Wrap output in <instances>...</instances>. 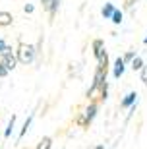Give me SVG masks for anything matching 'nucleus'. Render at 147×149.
I'll list each match as a JSON object with an SVG mask.
<instances>
[{
    "label": "nucleus",
    "instance_id": "6ab92c4d",
    "mask_svg": "<svg viewBox=\"0 0 147 149\" xmlns=\"http://www.w3.org/2000/svg\"><path fill=\"white\" fill-rule=\"evenodd\" d=\"M8 74H10V70H8V68H6L4 64L0 62V77H6V76H8Z\"/></svg>",
    "mask_w": 147,
    "mask_h": 149
},
{
    "label": "nucleus",
    "instance_id": "9d476101",
    "mask_svg": "<svg viewBox=\"0 0 147 149\" xmlns=\"http://www.w3.org/2000/svg\"><path fill=\"white\" fill-rule=\"evenodd\" d=\"M35 149H52V138L50 136H43V138L39 139V143Z\"/></svg>",
    "mask_w": 147,
    "mask_h": 149
},
{
    "label": "nucleus",
    "instance_id": "f8f14e48",
    "mask_svg": "<svg viewBox=\"0 0 147 149\" xmlns=\"http://www.w3.org/2000/svg\"><path fill=\"white\" fill-rule=\"evenodd\" d=\"M14 128H16V114H12V118L8 120V126H6V130H4V138H6V139H8V138L12 136Z\"/></svg>",
    "mask_w": 147,
    "mask_h": 149
},
{
    "label": "nucleus",
    "instance_id": "7ed1b4c3",
    "mask_svg": "<svg viewBox=\"0 0 147 149\" xmlns=\"http://www.w3.org/2000/svg\"><path fill=\"white\" fill-rule=\"evenodd\" d=\"M93 56L97 60V68H109V54L105 50V41L101 39L93 41Z\"/></svg>",
    "mask_w": 147,
    "mask_h": 149
},
{
    "label": "nucleus",
    "instance_id": "f03ea898",
    "mask_svg": "<svg viewBox=\"0 0 147 149\" xmlns=\"http://www.w3.org/2000/svg\"><path fill=\"white\" fill-rule=\"evenodd\" d=\"M37 52H39V50H37V47H35V45H25V43H22L20 47H17V50H16L17 62H22V64L29 66V64H33V62H35Z\"/></svg>",
    "mask_w": 147,
    "mask_h": 149
},
{
    "label": "nucleus",
    "instance_id": "6e6552de",
    "mask_svg": "<svg viewBox=\"0 0 147 149\" xmlns=\"http://www.w3.org/2000/svg\"><path fill=\"white\" fill-rule=\"evenodd\" d=\"M33 118H35V114H29L27 118H25V122H23V126H22V130H20V136H17V139H23L25 138V134L29 132V128H31V122H33Z\"/></svg>",
    "mask_w": 147,
    "mask_h": 149
},
{
    "label": "nucleus",
    "instance_id": "20e7f679",
    "mask_svg": "<svg viewBox=\"0 0 147 149\" xmlns=\"http://www.w3.org/2000/svg\"><path fill=\"white\" fill-rule=\"evenodd\" d=\"M107 68H97V72H95V76H93V83H91V87L87 89V99H91L93 95L97 93V91H101V87L103 85H107Z\"/></svg>",
    "mask_w": 147,
    "mask_h": 149
},
{
    "label": "nucleus",
    "instance_id": "ddd939ff",
    "mask_svg": "<svg viewBox=\"0 0 147 149\" xmlns=\"http://www.w3.org/2000/svg\"><path fill=\"white\" fill-rule=\"evenodd\" d=\"M143 64H145V62H143V58H141V56H139V54H137L136 58H134V60L130 62V68H132V70H134V72H139V70H141V68H143Z\"/></svg>",
    "mask_w": 147,
    "mask_h": 149
},
{
    "label": "nucleus",
    "instance_id": "0eeeda50",
    "mask_svg": "<svg viewBox=\"0 0 147 149\" xmlns=\"http://www.w3.org/2000/svg\"><path fill=\"white\" fill-rule=\"evenodd\" d=\"M126 66H128V64L122 60V56H118L114 60V64H112V77H114V79H120L126 72Z\"/></svg>",
    "mask_w": 147,
    "mask_h": 149
},
{
    "label": "nucleus",
    "instance_id": "a211bd4d",
    "mask_svg": "<svg viewBox=\"0 0 147 149\" xmlns=\"http://www.w3.org/2000/svg\"><path fill=\"white\" fill-rule=\"evenodd\" d=\"M139 77H141L143 85H147V62L143 64V68H141V70H139Z\"/></svg>",
    "mask_w": 147,
    "mask_h": 149
},
{
    "label": "nucleus",
    "instance_id": "5701e85b",
    "mask_svg": "<svg viewBox=\"0 0 147 149\" xmlns=\"http://www.w3.org/2000/svg\"><path fill=\"white\" fill-rule=\"evenodd\" d=\"M134 2H137V0H126V8H132Z\"/></svg>",
    "mask_w": 147,
    "mask_h": 149
},
{
    "label": "nucleus",
    "instance_id": "f257e3e1",
    "mask_svg": "<svg viewBox=\"0 0 147 149\" xmlns=\"http://www.w3.org/2000/svg\"><path fill=\"white\" fill-rule=\"evenodd\" d=\"M99 114V103L97 101H89V105L83 109V112L77 116V126L82 128H89L93 124V120L97 118Z\"/></svg>",
    "mask_w": 147,
    "mask_h": 149
},
{
    "label": "nucleus",
    "instance_id": "412c9836",
    "mask_svg": "<svg viewBox=\"0 0 147 149\" xmlns=\"http://www.w3.org/2000/svg\"><path fill=\"white\" fill-rule=\"evenodd\" d=\"M23 12H25V14H33V12H35V6L33 4H25L23 6Z\"/></svg>",
    "mask_w": 147,
    "mask_h": 149
},
{
    "label": "nucleus",
    "instance_id": "393cba45",
    "mask_svg": "<svg viewBox=\"0 0 147 149\" xmlns=\"http://www.w3.org/2000/svg\"><path fill=\"white\" fill-rule=\"evenodd\" d=\"M143 45H147V35H145V37H143Z\"/></svg>",
    "mask_w": 147,
    "mask_h": 149
},
{
    "label": "nucleus",
    "instance_id": "f3484780",
    "mask_svg": "<svg viewBox=\"0 0 147 149\" xmlns=\"http://www.w3.org/2000/svg\"><path fill=\"white\" fill-rule=\"evenodd\" d=\"M99 99H101V101H107V99H109V83L101 87V91H99Z\"/></svg>",
    "mask_w": 147,
    "mask_h": 149
},
{
    "label": "nucleus",
    "instance_id": "9b49d317",
    "mask_svg": "<svg viewBox=\"0 0 147 149\" xmlns=\"http://www.w3.org/2000/svg\"><path fill=\"white\" fill-rule=\"evenodd\" d=\"M14 17H12L10 12H0V27H6V25H12Z\"/></svg>",
    "mask_w": 147,
    "mask_h": 149
},
{
    "label": "nucleus",
    "instance_id": "b1692460",
    "mask_svg": "<svg viewBox=\"0 0 147 149\" xmlns=\"http://www.w3.org/2000/svg\"><path fill=\"white\" fill-rule=\"evenodd\" d=\"M93 149H105V145H103V143H99V145H95Z\"/></svg>",
    "mask_w": 147,
    "mask_h": 149
},
{
    "label": "nucleus",
    "instance_id": "1a4fd4ad",
    "mask_svg": "<svg viewBox=\"0 0 147 149\" xmlns=\"http://www.w3.org/2000/svg\"><path fill=\"white\" fill-rule=\"evenodd\" d=\"M114 10H116V6L112 4V2H107V4L101 8V16H103L105 19H110V17H112V14H114Z\"/></svg>",
    "mask_w": 147,
    "mask_h": 149
},
{
    "label": "nucleus",
    "instance_id": "4be33fe9",
    "mask_svg": "<svg viewBox=\"0 0 147 149\" xmlns=\"http://www.w3.org/2000/svg\"><path fill=\"white\" fill-rule=\"evenodd\" d=\"M50 2H52V0H41V4H43V8L47 12H49V8H50Z\"/></svg>",
    "mask_w": 147,
    "mask_h": 149
},
{
    "label": "nucleus",
    "instance_id": "dca6fc26",
    "mask_svg": "<svg viewBox=\"0 0 147 149\" xmlns=\"http://www.w3.org/2000/svg\"><path fill=\"white\" fill-rule=\"evenodd\" d=\"M136 56H137V52H136V50H128V52H126V54L122 56V60H124L126 64H130V62L134 60V58H136Z\"/></svg>",
    "mask_w": 147,
    "mask_h": 149
},
{
    "label": "nucleus",
    "instance_id": "4468645a",
    "mask_svg": "<svg viewBox=\"0 0 147 149\" xmlns=\"http://www.w3.org/2000/svg\"><path fill=\"white\" fill-rule=\"evenodd\" d=\"M110 22L114 23V25H120V23L124 22V12L116 8V10H114V14H112V17H110Z\"/></svg>",
    "mask_w": 147,
    "mask_h": 149
},
{
    "label": "nucleus",
    "instance_id": "423d86ee",
    "mask_svg": "<svg viewBox=\"0 0 147 149\" xmlns=\"http://www.w3.org/2000/svg\"><path fill=\"white\" fill-rule=\"evenodd\" d=\"M0 62H2V64H4L10 72H12V70H16V66H17V56H16V52L8 47V49L0 54Z\"/></svg>",
    "mask_w": 147,
    "mask_h": 149
},
{
    "label": "nucleus",
    "instance_id": "39448f33",
    "mask_svg": "<svg viewBox=\"0 0 147 149\" xmlns=\"http://www.w3.org/2000/svg\"><path fill=\"white\" fill-rule=\"evenodd\" d=\"M137 103H139L137 91H130V93H126L124 97L120 99V109H124V111H136Z\"/></svg>",
    "mask_w": 147,
    "mask_h": 149
},
{
    "label": "nucleus",
    "instance_id": "aec40b11",
    "mask_svg": "<svg viewBox=\"0 0 147 149\" xmlns=\"http://www.w3.org/2000/svg\"><path fill=\"white\" fill-rule=\"evenodd\" d=\"M6 49H8V41H6V39H2V37H0V54H2V52H4Z\"/></svg>",
    "mask_w": 147,
    "mask_h": 149
},
{
    "label": "nucleus",
    "instance_id": "2eb2a0df",
    "mask_svg": "<svg viewBox=\"0 0 147 149\" xmlns=\"http://www.w3.org/2000/svg\"><path fill=\"white\" fill-rule=\"evenodd\" d=\"M60 4H62V0H52V2H50V8H49V14H50V17H54L56 14H58V10H60Z\"/></svg>",
    "mask_w": 147,
    "mask_h": 149
}]
</instances>
